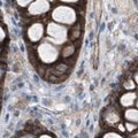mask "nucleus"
Wrapping results in <instances>:
<instances>
[{"label":"nucleus","instance_id":"obj_1","mask_svg":"<svg viewBox=\"0 0 138 138\" xmlns=\"http://www.w3.org/2000/svg\"><path fill=\"white\" fill-rule=\"evenodd\" d=\"M53 21L61 23L63 25H74L77 22V14L74 7L69 5H59L55 6L50 14Z\"/></svg>","mask_w":138,"mask_h":138},{"label":"nucleus","instance_id":"obj_2","mask_svg":"<svg viewBox=\"0 0 138 138\" xmlns=\"http://www.w3.org/2000/svg\"><path fill=\"white\" fill-rule=\"evenodd\" d=\"M37 53V58L40 60L41 62L50 65V63H55L58 61V58L61 57L60 51L55 47L52 41H44L40 45L38 46V51Z\"/></svg>","mask_w":138,"mask_h":138},{"label":"nucleus","instance_id":"obj_3","mask_svg":"<svg viewBox=\"0 0 138 138\" xmlns=\"http://www.w3.org/2000/svg\"><path fill=\"white\" fill-rule=\"evenodd\" d=\"M47 36L53 44H63L69 37V32H67V29L63 27V24L54 21L47 24Z\"/></svg>","mask_w":138,"mask_h":138},{"label":"nucleus","instance_id":"obj_4","mask_svg":"<svg viewBox=\"0 0 138 138\" xmlns=\"http://www.w3.org/2000/svg\"><path fill=\"white\" fill-rule=\"evenodd\" d=\"M122 115L120 109L117 108V106H106L105 109H104L103 114H101V120L105 123L106 127H116L117 123L121 122Z\"/></svg>","mask_w":138,"mask_h":138},{"label":"nucleus","instance_id":"obj_5","mask_svg":"<svg viewBox=\"0 0 138 138\" xmlns=\"http://www.w3.org/2000/svg\"><path fill=\"white\" fill-rule=\"evenodd\" d=\"M25 36L29 43H38L44 36V24L41 22H35L32 24H30L27 29Z\"/></svg>","mask_w":138,"mask_h":138},{"label":"nucleus","instance_id":"obj_6","mask_svg":"<svg viewBox=\"0 0 138 138\" xmlns=\"http://www.w3.org/2000/svg\"><path fill=\"white\" fill-rule=\"evenodd\" d=\"M28 15L30 16H39L51 11V5L47 0H36L35 3L30 4L27 7Z\"/></svg>","mask_w":138,"mask_h":138},{"label":"nucleus","instance_id":"obj_7","mask_svg":"<svg viewBox=\"0 0 138 138\" xmlns=\"http://www.w3.org/2000/svg\"><path fill=\"white\" fill-rule=\"evenodd\" d=\"M137 93L133 91H127L125 93L120 96L119 98V104L122 108H129L135 106L136 100H137Z\"/></svg>","mask_w":138,"mask_h":138},{"label":"nucleus","instance_id":"obj_8","mask_svg":"<svg viewBox=\"0 0 138 138\" xmlns=\"http://www.w3.org/2000/svg\"><path fill=\"white\" fill-rule=\"evenodd\" d=\"M81 35H82V23H79L77 21L74 25H71L70 30H69V37H68V39H69V41L76 43L79 39Z\"/></svg>","mask_w":138,"mask_h":138},{"label":"nucleus","instance_id":"obj_9","mask_svg":"<svg viewBox=\"0 0 138 138\" xmlns=\"http://www.w3.org/2000/svg\"><path fill=\"white\" fill-rule=\"evenodd\" d=\"M75 52H76V47L74 41H69L62 47V50L60 51V54L65 60H67L69 58H71V55L75 54Z\"/></svg>","mask_w":138,"mask_h":138},{"label":"nucleus","instance_id":"obj_10","mask_svg":"<svg viewBox=\"0 0 138 138\" xmlns=\"http://www.w3.org/2000/svg\"><path fill=\"white\" fill-rule=\"evenodd\" d=\"M123 117L125 119V121L138 123V108H131V107L127 108L123 113Z\"/></svg>","mask_w":138,"mask_h":138},{"label":"nucleus","instance_id":"obj_11","mask_svg":"<svg viewBox=\"0 0 138 138\" xmlns=\"http://www.w3.org/2000/svg\"><path fill=\"white\" fill-rule=\"evenodd\" d=\"M136 86H137V84L133 78H125L122 83V89L127 90V91H133Z\"/></svg>","mask_w":138,"mask_h":138},{"label":"nucleus","instance_id":"obj_12","mask_svg":"<svg viewBox=\"0 0 138 138\" xmlns=\"http://www.w3.org/2000/svg\"><path fill=\"white\" fill-rule=\"evenodd\" d=\"M103 137L104 138H121V137H123V135H121V132L115 129L114 130L109 129L108 131H105V132H104Z\"/></svg>","mask_w":138,"mask_h":138},{"label":"nucleus","instance_id":"obj_13","mask_svg":"<svg viewBox=\"0 0 138 138\" xmlns=\"http://www.w3.org/2000/svg\"><path fill=\"white\" fill-rule=\"evenodd\" d=\"M125 129H127V132H129V133L133 132V133H135L136 131H138V123L127 121V122H125Z\"/></svg>","mask_w":138,"mask_h":138},{"label":"nucleus","instance_id":"obj_14","mask_svg":"<svg viewBox=\"0 0 138 138\" xmlns=\"http://www.w3.org/2000/svg\"><path fill=\"white\" fill-rule=\"evenodd\" d=\"M60 1H62L65 4H74V3H77L79 0H60Z\"/></svg>","mask_w":138,"mask_h":138},{"label":"nucleus","instance_id":"obj_15","mask_svg":"<svg viewBox=\"0 0 138 138\" xmlns=\"http://www.w3.org/2000/svg\"><path fill=\"white\" fill-rule=\"evenodd\" d=\"M133 79H135V82H136V84L138 85V69L136 70V73L133 74Z\"/></svg>","mask_w":138,"mask_h":138},{"label":"nucleus","instance_id":"obj_16","mask_svg":"<svg viewBox=\"0 0 138 138\" xmlns=\"http://www.w3.org/2000/svg\"><path fill=\"white\" fill-rule=\"evenodd\" d=\"M6 36V35H5ZM4 41V29L3 28H1V43H3Z\"/></svg>","mask_w":138,"mask_h":138},{"label":"nucleus","instance_id":"obj_17","mask_svg":"<svg viewBox=\"0 0 138 138\" xmlns=\"http://www.w3.org/2000/svg\"><path fill=\"white\" fill-rule=\"evenodd\" d=\"M135 106H136V107H137V108H138V97H137V100H136V104H135Z\"/></svg>","mask_w":138,"mask_h":138}]
</instances>
